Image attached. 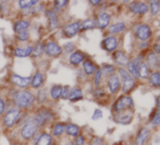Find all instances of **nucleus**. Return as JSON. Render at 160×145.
Masks as SVG:
<instances>
[{"mask_svg": "<svg viewBox=\"0 0 160 145\" xmlns=\"http://www.w3.org/2000/svg\"><path fill=\"white\" fill-rule=\"evenodd\" d=\"M153 51H154L155 54L160 53V44H159V43H155V44L153 45Z\"/></svg>", "mask_w": 160, "mask_h": 145, "instance_id": "51", "label": "nucleus"}, {"mask_svg": "<svg viewBox=\"0 0 160 145\" xmlns=\"http://www.w3.org/2000/svg\"><path fill=\"white\" fill-rule=\"evenodd\" d=\"M62 89L63 87L60 85H56L51 89V96L54 99H58L61 96L62 93Z\"/></svg>", "mask_w": 160, "mask_h": 145, "instance_id": "31", "label": "nucleus"}, {"mask_svg": "<svg viewBox=\"0 0 160 145\" xmlns=\"http://www.w3.org/2000/svg\"><path fill=\"white\" fill-rule=\"evenodd\" d=\"M158 42H159V44H160V36L158 37Z\"/></svg>", "mask_w": 160, "mask_h": 145, "instance_id": "54", "label": "nucleus"}, {"mask_svg": "<svg viewBox=\"0 0 160 145\" xmlns=\"http://www.w3.org/2000/svg\"><path fill=\"white\" fill-rule=\"evenodd\" d=\"M5 111V103L4 101L0 98V115H2Z\"/></svg>", "mask_w": 160, "mask_h": 145, "instance_id": "50", "label": "nucleus"}, {"mask_svg": "<svg viewBox=\"0 0 160 145\" xmlns=\"http://www.w3.org/2000/svg\"><path fill=\"white\" fill-rule=\"evenodd\" d=\"M117 45H118L117 39L113 36L106 38L102 42V46L104 47V49H106L107 51H109V52L114 51L117 48Z\"/></svg>", "mask_w": 160, "mask_h": 145, "instance_id": "10", "label": "nucleus"}, {"mask_svg": "<svg viewBox=\"0 0 160 145\" xmlns=\"http://www.w3.org/2000/svg\"><path fill=\"white\" fill-rule=\"evenodd\" d=\"M138 76L142 79H146L149 77V68L144 61H140L138 66Z\"/></svg>", "mask_w": 160, "mask_h": 145, "instance_id": "17", "label": "nucleus"}, {"mask_svg": "<svg viewBox=\"0 0 160 145\" xmlns=\"http://www.w3.org/2000/svg\"><path fill=\"white\" fill-rule=\"evenodd\" d=\"M129 9L131 12L135 14H144L148 12V6L147 4L143 2H132L129 5Z\"/></svg>", "mask_w": 160, "mask_h": 145, "instance_id": "8", "label": "nucleus"}, {"mask_svg": "<svg viewBox=\"0 0 160 145\" xmlns=\"http://www.w3.org/2000/svg\"><path fill=\"white\" fill-rule=\"evenodd\" d=\"M33 52V47L32 46H28L25 49L22 48H16L14 51V55L16 57H20V58H24V57H28L29 56L31 53Z\"/></svg>", "mask_w": 160, "mask_h": 145, "instance_id": "21", "label": "nucleus"}, {"mask_svg": "<svg viewBox=\"0 0 160 145\" xmlns=\"http://www.w3.org/2000/svg\"><path fill=\"white\" fill-rule=\"evenodd\" d=\"M125 29V25L124 23L122 22H120V23H117V24H114L112 25L110 28H109V32L114 34V33H119V32H122Z\"/></svg>", "mask_w": 160, "mask_h": 145, "instance_id": "28", "label": "nucleus"}, {"mask_svg": "<svg viewBox=\"0 0 160 145\" xmlns=\"http://www.w3.org/2000/svg\"><path fill=\"white\" fill-rule=\"evenodd\" d=\"M61 48L53 42H48L45 46H44V52L49 55V56H58L61 53Z\"/></svg>", "mask_w": 160, "mask_h": 145, "instance_id": "11", "label": "nucleus"}, {"mask_svg": "<svg viewBox=\"0 0 160 145\" xmlns=\"http://www.w3.org/2000/svg\"><path fill=\"white\" fill-rule=\"evenodd\" d=\"M108 89H109L110 92L113 94L116 93L118 92V90L120 89V86H121L120 79H119L118 76H116V75L111 76L108 79Z\"/></svg>", "mask_w": 160, "mask_h": 145, "instance_id": "13", "label": "nucleus"}, {"mask_svg": "<svg viewBox=\"0 0 160 145\" xmlns=\"http://www.w3.org/2000/svg\"><path fill=\"white\" fill-rule=\"evenodd\" d=\"M21 117V112L19 108H12L7 112L4 117V124L7 127H12L14 123L18 122Z\"/></svg>", "mask_w": 160, "mask_h": 145, "instance_id": "4", "label": "nucleus"}, {"mask_svg": "<svg viewBox=\"0 0 160 145\" xmlns=\"http://www.w3.org/2000/svg\"><path fill=\"white\" fill-rule=\"evenodd\" d=\"M75 145H84V138L82 136H78L75 139Z\"/></svg>", "mask_w": 160, "mask_h": 145, "instance_id": "49", "label": "nucleus"}, {"mask_svg": "<svg viewBox=\"0 0 160 145\" xmlns=\"http://www.w3.org/2000/svg\"><path fill=\"white\" fill-rule=\"evenodd\" d=\"M92 5H98V4H100L102 1H100V0H92V1H90Z\"/></svg>", "mask_w": 160, "mask_h": 145, "instance_id": "52", "label": "nucleus"}, {"mask_svg": "<svg viewBox=\"0 0 160 145\" xmlns=\"http://www.w3.org/2000/svg\"><path fill=\"white\" fill-rule=\"evenodd\" d=\"M38 2L39 1H37V0H28V1H23V0H21V1H19V5L21 8L26 9V8L33 7L34 5L38 4Z\"/></svg>", "mask_w": 160, "mask_h": 145, "instance_id": "35", "label": "nucleus"}, {"mask_svg": "<svg viewBox=\"0 0 160 145\" xmlns=\"http://www.w3.org/2000/svg\"><path fill=\"white\" fill-rule=\"evenodd\" d=\"M159 57L157 54H155L154 52H151L148 54V56L146 57V65L149 69L152 70H155L158 68L159 66Z\"/></svg>", "mask_w": 160, "mask_h": 145, "instance_id": "9", "label": "nucleus"}, {"mask_svg": "<svg viewBox=\"0 0 160 145\" xmlns=\"http://www.w3.org/2000/svg\"><path fill=\"white\" fill-rule=\"evenodd\" d=\"M91 145H104V140L101 138H95L92 141Z\"/></svg>", "mask_w": 160, "mask_h": 145, "instance_id": "47", "label": "nucleus"}, {"mask_svg": "<svg viewBox=\"0 0 160 145\" xmlns=\"http://www.w3.org/2000/svg\"><path fill=\"white\" fill-rule=\"evenodd\" d=\"M83 97V94H82V92L80 91L79 89H72L71 92H70V95H69V100L71 101H77V100H80L82 99Z\"/></svg>", "mask_w": 160, "mask_h": 145, "instance_id": "25", "label": "nucleus"}, {"mask_svg": "<svg viewBox=\"0 0 160 145\" xmlns=\"http://www.w3.org/2000/svg\"><path fill=\"white\" fill-rule=\"evenodd\" d=\"M151 123H152V125H155V126L160 125V110H159V109H157L156 112L154 113V115L152 117V119H151Z\"/></svg>", "mask_w": 160, "mask_h": 145, "instance_id": "37", "label": "nucleus"}, {"mask_svg": "<svg viewBox=\"0 0 160 145\" xmlns=\"http://www.w3.org/2000/svg\"><path fill=\"white\" fill-rule=\"evenodd\" d=\"M14 103L18 108H29L30 106H32L33 102H34V96L32 93H30L28 91H21L18 92L14 94L13 97Z\"/></svg>", "mask_w": 160, "mask_h": 145, "instance_id": "1", "label": "nucleus"}, {"mask_svg": "<svg viewBox=\"0 0 160 145\" xmlns=\"http://www.w3.org/2000/svg\"><path fill=\"white\" fill-rule=\"evenodd\" d=\"M52 143V138L50 135L43 133L40 136V138H38L36 145H51Z\"/></svg>", "mask_w": 160, "mask_h": 145, "instance_id": "22", "label": "nucleus"}, {"mask_svg": "<svg viewBox=\"0 0 160 145\" xmlns=\"http://www.w3.org/2000/svg\"><path fill=\"white\" fill-rule=\"evenodd\" d=\"M80 29V25L78 23H72L64 28V34L67 37H72L74 36Z\"/></svg>", "mask_w": 160, "mask_h": 145, "instance_id": "16", "label": "nucleus"}, {"mask_svg": "<svg viewBox=\"0 0 160 145\" xmlns=\"http://www.w3.org/2000/svg\"><path fill=\"white\" fill-rule=\"evenodd\" d=\"M12 81L13 82V84H15L16 86H18L20 88H27L30 84L31 78H23L18 75H13L12 77Z\"/></svg>", "mask_w": 160, "mask_h": 145, "instance_id": "12", "label": "nucleus"}, {"mask_svg": "<svg viewBox=\"0 0 160 145\" xmlns=\"http://www.w3.org/2000/svg\"><path fill=\"white\" fill-rule=\"evenodd\" d=\"M66 145H73V144H72V143H71V142H70V143H68V144H66Z\"/></svg>", "mask_w": 160, "mask_h": 145, "instance_id": "55", "label": "nucleus"}, {"mask_svg": "<svg viewBox=\"0 0 160 145\" xmlns=\"http://www.w3.org/2000/svg\"><path fill=\"white\" fill-rule=\"evenodd\" d=\"M139 59L138 58H136L132 61H129L128 64H127V67H128V72L130 74V76L132 78H138V66L139 64Z\"/></svg>", "mask_w": 160, "mask_h": 145, "instance_id": "15", "label": "nucleus"}, {"mask_svg": "<svg viewBox=\"0 0 160 145\" xmlns=\"http://www.w3.org/2000/svg\"><path fill=\"white\" fill-rule=\"evenodd\" d=\"M150 5V11H151V13L152 15L155 16L159 13L160 12V1H154V0H152L149 3Z\"/></svg>", "mask_w": 160, "mask_h": 145, "instance_id": "27", "label": "nucleus"}, {"mask_svg": "<svg viewBox=\"0 0 160 145\" xmlns=\"http://www.w3.org/2000/svg\"><path fill=\"white\" fill-rule=\"evenodd\" d=\"M44 49V47H43V45L42 44V43H39L38 45H37V47L35 48V50L33 51V55H34V57H38V56H40L41 54H42V50Z\"/></svg>", "mask_w": 160, "mask_h": 145, "instance_id": "42", "label": "nucleus"}, {"mask_svg": "<svg viewBox=\"0 0 160 145\" xmlns=\"http://www.w3.org/2000/svg\"><path fill=\"white\" fill-rule=\"evenodd\" d=\"M28 37H29V34H28V31H21V32H19L18 33V35H17V38L20 40V41H27L28 39Z\"/></svg>", "mask_w": 160, "mask_h": 145, "instance_id": "40", "label": "nucleus"}, {"mask_svg": "<svg viewBox=\"0 0 160 145\" xmlns=\"http://www.w3.org/2000/svg\"><path fill=\"white\" fill-rule=\"evenodd\" d=\"M114 66L113 65H109V64H108V65H104V67H103V70H101L102 72H106L107 75H109V74H113L114 72Z\"/></svg>", "mask_w": 160, "mask_h": 145, "instance_id": "39", "label": "nucleus"}, {"mask_svg": "<svg viewBox=\"0 0 160 145\" xmlns=\"http://www.w3.org/2000/svg\"><path fill=\"white\" fill-rule=\"evenodd\" d=\"M45 14L49 20V26H50V28L52 30L56 29L58 28V18L56 16V14L53 12H50V11H46L45 12Z\"/></svg>", "mask_w": 160, "mask_h": 145, "instance_id": "19", "label": "nucleus"}, {"mask_svg": "<svg viewBox=\"0 0 160 145\" xmlns=\"http://www.w3.org/2000/svg\"><path fill=\"white\" fill-rule=\"evenodd\" d=\"M150 136H151L150 130L147 127H142L136 137L135 145H145L149 140Z\"/></svg>", "mask_w": 160, "mask_h": 145, "instance_id": "7", "label": "nucleus"}, {"mask_svg": "<svg viewBox=\"0 0 160 145\" xmlns=\"http://www.w3.org/2000/svg\"><path fill=\"white\" fill-rule=\"evenodd\" d=\"M134 108V102L132 98L130 96H122L115 103L113 109L116 112H121L126 108Z\"/></svg>", "mask_w": 160, "mask_h": 145, "instance_id": "3", "label": "nucleus"}, {"mask_svg": "<svg viewBox=\"0 0 160 145\" xmlns=\"http://www.w3.org/2000/svg\"><path fill=\"white\" fill-rule=\"evenodd\" d=\"M151 35H152L151 28L148 25L145 24L140 25L136 30V36L140 41H147L148 39H150Z\"/></svg>", "mask_w": 160, "mask_h": 145, "instance_id": "5", "label": "nucleus"}, {"mask_svg": "<svg viewBox=\"0 0 160 145\" xmlns=\"http://www.w3.org/2000/svg\"><path fill=\"white\" fill-rule=\"evenodd\" d=\"M149 80H150V83L154 87L160 85V72H153L152 74L150 76Z\"/></svg>", "mask_w": 160, "mask_h": 145, "instance_id": "30", "label": "nucleus"}, {"mask_svg": "<svg viewBox=\"0 0 160 145\" xmlns=\"http://www.w3.org/2000/svg\"><path fill=\"white\" fill-rule=\"evenodd\" d=\"M113 59L120 66H125L129 62L127 56L123 52H122V51H116L113 54Z\"/></svg>", "mask_w": 160, "mask_h": 145, "instance_id": "14", "label": "nucleus"}, {"mask_svg": "<svg viewBox=\"0 0 160 145\" xmlns=\"http://www.w3.org/2000/svg\"><path fill=\"white\" fill-rule=\"evenodd\" d=\"M29 27V23L27 21H19L15 24L14 29L17 32H21V31H25Z\"/></svg>", "mask_w": 160, "mask_h": 145, "instance_id": "33", "label": "nucleus"}, {"mask_svg": "<svg viewBox=\"0 0 160 145\" xmlns=\"http://www.w3.org/2000/svg\"><path fill=\"white\" fill-rule=\"evenodd\" d=\"M135 84H136V82L133 78H131L127 80H124L123 84H122V92L124 93H128L135 87Z\"/></svg>", "mask_w": 160, "mask_h": 145, "instance_id": "24", "label": "nucleus"}, {"mask_svg": "<svg viewBox=\"0 0 160 145\" xmlns=\"http://www.w3.org/2000/svg\"><path fill=\"white\" fill-rule=\"evenodd\" d=\"M101 77H102V71H101V70H98V71L96 72L95 78H94V83H95V86H96V87H98L99 84H100Z\"/></svg>", "mask_w": 160, "mask_h": 145, "instance_id": "43", "label": "nucleus"}, {"mask_svg": "<svg viewBox=\"0 0 160 145\" xmlns=\"http://www.w3.org/2000/svg\"><path fill=\"white\" fill-rule=\"evenodd\" d=\"M133 119V115L131 113H127V114H119L117 115V117L115 118V121L119 123H122V124H128L131 122Z\"/></svg>", "mask_w": 160, "mask_h": 145, "instance_id": "20", "label": "nucleus"}, {"mask_svg": "<svg viewBox=\"0 0 160 145\" xmlns=\"http://www.w3.org/2000/svg\"><path fill=\"white\" fill-rule=\"evenodd\" d=\"M37 127H38V125H37V123H36V122H35L34 119L28 120L23 125V127L21 129V135H22V137L24 138H26V139L31 138L35 135V133L37 131Z\"/></svg>", "mask_w": 160, "mask_h": 145, "instance_id": "2", "label": "nucleus"}, {"mask_svg": "<svg viewBox=\"0 0 160 145\" xmlns=\"http://www.w3.org/2000/svg\"><path fill=\"white\" fill-rule=\"evenodd\" d=\"M156 104H157V108H158V109L160 110V96H158V97H157Z\"/></svg>", "mask_w": 160, "mask_h": 145, "instance_id": "53", "label": "nucleus"}, {"mask_svg": "<svg viewBox=\"0 0 160 145\" xmlns=\"http://www.w3.org/2000/svg\"><path fill=\"white\" fill-rule=\"evenodd\" d=\"M46 98V92H45V90H41L38 92V101L39 102H42L44 101Z\"/></svg>", "mask_w": 160, "mask_h": 145, "instance_id": "44", "label": "nucleus"}, {"mask_svg": "<svg viewBox=\"0 0 160 145\" xmlns=\"http://www.w3.org/2000/svg\"><path fill=\"white\" fill-rule=\"evenodd\" d=\"M118 70H119V74H120V76H121V78H122L123 81H124V80H127V79H129V78H132V77L130 76V74L128 72V71H126L125 69H123V68H119Z\"/></svg>", "mask_w": 160, "mask_h": 145, "instance_id": "38", "label": "nucleus"}, {"mask_svg": "<svg viewBox=\"0 0 160 145\" xmlns=\"http://www.w3.org/2000/svg\"><path fill=\"white\" fill-rule=\"evenodd\" d=\"M96 26V22L93 20H86L82 23V25H80V29L85 30V29H91L93 28Z\"/></svg>", "mask_w": 160, "mask_h": 145, "instance_id": "34", "label": "nucleus"}, {"mask_svg": "<svg viewBox=\"0 0 160 145\" xmlns=\"http://www.w3.org/2000/svg\"><path fill=\"white\" fill-rule=\"evenodd\" d=\"M65 131V125L62 124V123H57L54 127V130H53V134L55 136H59L61 135L63 132Z\"/></svg>", "mask_w": 160, "mask_h": 145, "instance_id": "36", "label": "nucleus"}, {"mask_svg": "<svg viewBox=\"0 0 160 145\" xmlns=\"http://www.w3.org/2000/svg\"><path fill=\"white\" fill-rule=\"evenodd\" d=\"M43 82V78H42V75L41 72H37L36 74L34 75L33 78H32V81H31V85L33 88H39Z\"/></svg>", "mask_w": 160, "mask_h": 145, "instance_id": "26", "label": "nucleus"}, {"mask_svg": "<svg viewBox=\"0 0 160 145\" xmlns=\"http://www.w3.org/2000/svg\"><path fill=\"white\" fill-rule=\"evenodd\" d=\"M109 21H110V16L109 14L104 12V13H101L98 17V20H97V26L100 28H106L108 24H109Z\"/></svg>", "mask_w": 160, "mask_h": 145, "instance_id": "18", "label": "nucleus"}, {"mask_svg": "<svg viewBox=\"0 0 160 145\" xmlns=\"http://www.w3.org/2000/svg\"><path fill=\"white\" fill-rule=\"evenodd\" d=\"M63 48L65 50V53L69 54V53H71L74 49V44L72 42H67V43H65L63 45Z\"/></svg>", "mask_w": 160, "mask_h": 145, "instance_id": "41", "label": "nucleus"}, {"mask_svg": "<svg viewBox=\"0 0 160 145\" xmlns=\"http://www.w3.org/2000/svg\"><path fill=\"white\" fill-rule=\"evenodd\" d=\"M103 116V112L100 110V109H95L94 110V113H93V116H92V120H98V119H101Z\"/></svg>", "mask_w": 160, "mask_h": 145, "instance_id": "46", "label": "nucleus"}, {"mask_svg": "<svg viewBox=\"0 0 160 145\" xmlns=\"http://www.w3.org/2000/svg\"><path fill=\"white\" fill-rule=\"evenodd\" d=\"M83 59H84V56L80 52H74L70 57V62L73 65H78L79 63H81L83 61Z\"/></svg>", "mask_w": 160, "mask_h": 145, "instance_id": "23", "label": "nucleus"}, {"mask_svg": "<svg viewBox=\"0 0 160 145\" xmlns=\"http://www.w3.org/2000/svg\"><path fill=\"white\" fill-rule=\"evenodd\" d=\"M69 95H70V89L68 86L64 87L62 89V93H61V97L63 99H68L69 98Z\"/></svg>", "mask_w": 160, "mask_h": 145, "instance_id": "45", "label": "nucleus"}, {"mask_svg": "<svg viewBox=\"0 0 160 145\" xmlns=\"http://www.w3.org/2000/svg\"><path fill=\"white\" fill-rule=\"evenodd\" d=\"M67 0H62V1H55V5L58 9H60L61 7H63L64 5L67 4Z\"/></svg>", "mask_w": 160, "mask_h": 145, "instance_id": "48", "label": "nucleus"}, {"mask_svg": "<svg viewBox=\"0 0 160 145\" xmlns=\"http://www.w3.org/2000/svg\"><path fill=\"white\" fill-rule=\"evenodd\" d=\"M52 118H53V113L48 109H43L36 115L34 120L37 125H43L47 122H49Z\"/></svg>", "mask_w": 160, "mask_h": 145, "instance_id": "6", "label": "nucleus"}, {"mask_svg": "<svg viewBox=\"0 0 160 145\" xmlns=\"http://www.w3.org/2000/svg\"><path fill=\"white\" fill-rule=\"evenodd\" d=\"M83 68H84V71L87 75H92L95 72V66L91 61H84Z\"/></svg>", "mask_w": 160, "mask_h": 145, "instance_id": "32", "label": "nucleus"}, {"mask_svg": "<svg viewBox=\"0 0 160 145\" xmlns=\"http://www.w3.org/2000/svg\"><path fill=\"white\" fill-rule=\"evenodd\" d=\"M65 130L66 132L71 135V136H73V137H76L79 133V127L75 124H72V123H69L65 126Z\"/></svg>", "mask_w": 160, "mask_h": 145, "instance_id": "29", "label": "nucleus"}]
</instances>
